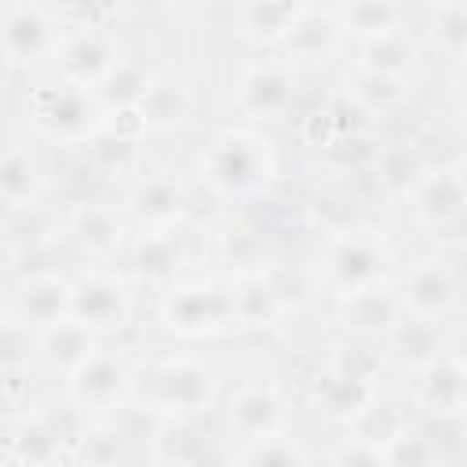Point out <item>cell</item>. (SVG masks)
<instances>
[{
    "instance_id": "6da1fadb",
    "label": "cell",
    "mask_w": 467,
    "mask_h": 467,
    "mask_svg": "<svg viewBox=\"0 0 467 467\" xmlns=\"http://www.w3.org/2000/svg\"><path fill=\"white\" fill-rule=\"evenodd\" d=\"M277 179V146L259 124H226L197 153V182L226 208L259 201Z\"/></svg>"
},
{
    "instance_id": "7a4b0ae2",
    "label": "cell",
    "mask_w": 467,
    "mask_h": 467,
    "mask_svg": "<svg viewBox=\"0 0 467 467\" xmlns=\"http://www.w3.org/2000/svg\"><path fill=\"white\" fill-rule=\"evenodd\" d=\"M22 124L44 142L58 150H84L106 124L109 109L95 88L69 84L62 77L33 80L22 99Z\"/></svg>"
},
{
    "instance_id": "3957f363",
    "label": "cell",
    "mask_w": 467,
    "mask_h": 467,
    "mask_svg": "<svg viewBox=\"0 0 467 467\" xmlns=\"http://www.w3.org/2000/svg\"><path fill=\"white\" fill-rule=\"evenodd\" d=\"M135 401L161 420L208 416L219 401V376L204 358L190 350H171L139 365Z\"/></svg>"
},
{
    "instance_id": "277c9868",
    "label": "cell",
    "mask_w": 467,
    "mask_h": 467,
    "mask_svg": "<svg viewBox=\"0 0 467 467\" xmlns=\"http://www.w3.org/2000/svg\"><path fill=\"white\" fill-rule=\"evenodd\" d=\"M317 281L328 296L368 288L379 281H394V248L390 241L361 223H347L339 230L325 234V244L317 252Z\"/></svg>"
},
{
    "instance_id": "5b68a950",
    "label": "cell",
    "mask_w": 467,
    "mask_h": 467,
    "mask_svg": "<svg viewBox=\"0 0 467 467\" xmlns=\"http://www.w3.org/2000/svg\"><path fill=\"white\" fill-rule=\"evenodd\" d=\"M84 412L62 394V405L33 401L29 409L4 416V463L7 467H47L73 460V441Z\"/></svg>"
},
{
    "instance_id": "8992f818",
    "label": "cell",
    "mask_w": 467,
    "mask_h": 467,
    "mask_svg": "<svg viewBox=\"0 0 467 467\" xmlns=\"http://www.w3.org/2000/svg\"><path fill=\"white\" fill-rule=\"evenodd\" d=\"M157 325L175 339H212L234 332L230 281L182 274L164 292H157Z\"/></svg>"
},
{
    "instance_id": "52a82bcc",
    "label": "cell",
    "mask_w": 467,
    "mask_h": 467,
    "mask_svg": "<svg viewBox=\"0 0 467 467\" xmlns=\"http://www.w3.org/2000/svg\"><path fill=\"white\" fill-rule=\"evenodd\" d=\"M139 365L124 347H109L106 339L91 350L84 365H77L62 379V394L84 412V416H109L135 401L139 387Z\"/></svg>"
},
{
    "instance_id": "ba28073f",
    "label": "cell",
    "mask_w": 467,
    "mask_h": 467,
    "mask_svg": "<svg viewBox=\"0 0 467 467\" xmlns=\"http://www.w3.org/2000/svg\"><path fill=\"white\" fill-rule=\"evenodd\" d=\"M69 317L88 325L99 339L124 332L135 317V281L128 270H113L106 263H88L73 274V303Z\"/></svg>"
},
{
    "instance_id": "9c48e42d",
    "label": "cell",
    "mask_w": 467,
    "mask_h": 467,
    "mask_svg": "<svg viewBox=\"0 0 467 467\" xmlns=\"http://www.w3.org/2000/svg\"><path fill=\"white\" fill-rule=\"evenodd\" d=\"M66 26L47 0H7L4 11V62L11 73H44L55 66Z\"/></svg>"
},
{
    "instance_id": "30bf717a",
    "label": "cell",
    "mask_w": 467,
    "mask_h": 467,
    "mask_svg": "<svg viewBox=\"0 0 467 467\" xmlns=\"http://www.w3.org/2000/svg\"><path fill=\"white\" fill-rule=\"evenodd\" d=\"M299 99V69L281 58H259L248 62L230 91V109L244 124H277L296 109Z\"/></svg>"
},
{
    "instance_id": "8fae6325",
    "label": "cell",
    "mask_w": 467,
    "mask_h": 467,
    "mask_svg": "<svg viewBox=\"0 0 467 467\" xmlns=\"http://www.w3.org/2000/svg\"><path fill=\"white\" fill-rule=\"evenodd\" d=\"M394 288L405 314H420L431 321H449L463 299V277L445 252L416 255L405 270L394 274Z\"/></svg>"
},
{
    "instance_id": "7c38bea8",
    "label": "cell",
    "mask_w": 467,
    "mask_h": 467,
    "mask_svg": "<svg viewBox=\"0 0 467 467\" xmlns=\"http://www.w3.org/2000/svg\"><path fill=\"white\" fill-rule=\"evenodd\" d=\"M409 219L427 234H445L467 219V179L460 164H423L401 193Z\"/></svg>"
},
{
    "instance_id": "4fadbf2b",
    "label": "cell",
    "mask_w": 467,
    "mask_h": 467,
    "mask_svg": "<svg viewBox=\"0 0 467 467\" xmlns=\"http://www.w3.org/2000/svg\"><path fill=\"white\" fill-rule=\"evenodd\" d=\"M120 208L131 230H171L190 215V182L175 168H142L128 179Z\"/></svg>"
},
{
    "instance_id": "5bb4252c",
    "label": "cell",
    "mask_w": 467,
    "mask_h": 467,
    "mask_svg": "<svg viewBox=\"0 0 467 467\" xmlns=\"http://www.w3.org/2000/svg\"><path fill=\"white\" fill-rule=\"evenodd\" d=\"M288 398L274 379H248L226 394L223 405V431L230 434L234 449L244 441H259L281 431H292Z\"/></svg>"
},
{
    "instance_id": "9a60e30c",
    "label": "cell",
    "mask_w": 467,
    "mask_h": 467,
    "mask_svg": "<svg viewBox=\"0 0 467 467\" xmlns=\"http://www.w3.org/2000/svg\"><path fill=\"white\" fill-rule=\"evenodd\" d=\"M0 241H4L7 274H18L26 263L51 255L66 241V208L51 204L47 197L22 208H4Z\"/></svg>"
},
{
    "instance_id": "2e32d148",
    "label": "cell",
    "mask_w": 467,
    "mask_h": 467,
    "mask_svg": "<svg viewBox=\"0 0 467 467\" xmlns=\"http://www.w3.org/2000/svg\"><path fill=\"white\" fill-rule=\"evenodd\" d=\"M131 234L135 230H131L124 208L106 201V197H91V201H80V204L66 208V241L88 263L120 259L128 252Z\"/></svg>"
},
{
    "instance_id": "e0dca14e",
    "label": "cell",
    "mask_w": 467,
    "mask_h": 467,
    "mask_svg": "<svg viewBox=\"0 0 467 467\" xmlns=\"http://www.w3.org/2000/svg\"><path fill=\"white\" fill-rule=\"evenodd\" d=\"M186 234L190 226H171V230H135L128 241V277L135 281V288H150V292H164L171 281H179L190 266V252H186Z\"/></svg>"
},
{
    "instance_id": "ac0fdd59",
    "label": "cell",
    "mask_w": 467,
    "mask_h": 467,
    "mask_svg": "<svg viewBox=\"0 0 467 467\" xmlns=\"http://www.w3.org/2000/svg\"><path fill=\"white\" fill-rule=\"evenodd\" d=\"M146 460L197 467V463H234V441L226 431H208L204 416L161 420L157 434L146 445Z\"/></svg>"
},
{
    "instance_id": "d6986e66",
    "label": "cell",
    "mask_w": 467,
    "mask_h": 467,
    "mask_svg": "<svg viewBox=\"0 0 467 467\" xmlns=\"http://www.w3.org/2000/svg\"><path fill=\"white\" fill-rule=\"evenodd\" d=\"M69 303H73V274L58 266H40V270L7 277L4 310L33 325L36 332L69 317Z\"/></svg>"
},
{
    "instance_id": "ffe728a7",
    "label": "cell",
    "mask_w": 467,
    "mask_h": 467,
    "mask_svg": "<svg viewBox=\"0 0 467 467\" xmlns=\"http://www.w3.org/2000/svg\"><path fill=\"white\" fill-rule=\"evenodd\" d=\"M401 314H405V306H401L394 281H379L368 288L332 296V321L350 339L383 343L390 336V328L401 321Z\"/></svg>"
},
{
    "instance_id": "44dd1931",
    "label": "cell",
    "mask_w": 467,
    "mask_h": 467,
    "mask_svg": "<svg viewBox=\"0 0 467 467\" xmlns=\"http://www.w3.org/2000/svg\"><path fill=\"white\" fill-rule=\"evenodd\" d=\"M208 234V252L215 259V266L223 270V277H241V274H259L266 270L277 252H274V241L270 234L252 223L248 215H234L226 212Z\"/></svg>"
},
{
    "instance_id": "7402d4cb",
    "label": "cell",
    "mask_w": 467,
    "mask_h": 467,
    "mask_svg": "<svg viewBox=\"0 0 467 467\" xmlns=\"http://www.w3.org/2000/svg\"><path fill=\"white\" fill-rule=\"evenodd\" d=\"M120 58H124V51H120V40L113 29H66L55 66L47 73H55L69 84L99 88Z\"/></svg>"
},
{
    "instance_id": "603a6c76",
    "label": "cell",
    "mask_w": 467,
    "mask_h": 467,
    "mask_svg": "<svg viewBox=\"0 0 467 467\" xmlns=\"http://www.w3.org/2000/svg\"><path fill=\"white\" fill-rule=\"evenodd\" d=\"M44 146L26 124H11L7 128V139H4V161H0V197H4V208H22V204H33L40 197H47V168L40 161V150Z\"/></svg>"
},
{
    "instance_id": "cb8c5ba5",
    "label": "cell",
    "mask_w": 467,
    "mask_h": 467,
    "mask_svg": "<svg viewBox=\"0 0 467 467\" xmlns=\"http://www.w3.org/2000/svg\"><path fill=\"white\" fill-rule=\"evenodd\" d=\"M412 409L427 416H463L467 409V354L445 347L412 372Z\"/></svg>"
},
{
    "instance_id": "d4e9b609",
    "label": "cell",
    "mask_w": 467,
    "mask_h": 467,
    "mask_svg": "<svg viewBox=\"0 0 467 467\" xmlns=\"http://www.w3.org/2000/svg\"><path fill=\"white\" fill-rule=\"evenodd\" d=\"M347 47V29L339 22L336 4H306L288 33V40L281 44V55L296 66H328L332 58H339V51Z\"/></svg>"
},
{
    "instance_id": "484cf974",
    "label": "cell",
    "mask_w": 467,
    "mask_h": 467,
    "mask_svg": "<svg viewBox=\"0 0 467 467\" xmlns=\"http://www.w3.org/2000/svg\"><path fill=\"white\" fill-rule=\"evenodd\" d=\"M230 281V310H234V332H274L281 328L292 314L270 277V270L259 274H241V277H226Z\"/></svg>"
},
{
    "instance_id": "4316f807",
    "label": "cell",
    "mask_w": 467,
    "mask_h": 467,
    "mask_svg": "<svg viewBox=\"0 0 467 467\" xmlns=\"http://www.w3.org/2000/svg\"><path fill=\"white\" fill-rule=\"evenodd\" d=\"M135 109H139V117H142L150 135H171V131H179V128H186L193 120L197 91L182 73L157 69L150 88H146V95H142V102Z\"/></svg>"
},
{
    "instance_id": "83f0119b",
    "label": "cell",
    "mask_w": 467,
    "mask_h": 467,
    "mask_svg": "<svg viewBox=\"0 0 467 467\" xmlns=\"http://www.w3.org/2000/svg\"><path fill=\"white\" fill-rule=\"evenodd\" d=\"M379 394V383L372 379H358L350 372H339L332 365L321 361V368L310 376L306 383V401L310 409H317L325 420L347 427L350 420H358V412Z\"/></svg>"
},
{
    "instance_id": "f1b7e54d",
    "label": "cell",
    "mask_w": 467,
    "mask_h": 467,
    "mask_svg": "<svg viewBox=\"0 0 467 467\" xmlns=\"http://www.w3.org/2000/svg\"><path fill=\"white\" fill-rule=\"evenodd\" d=\"M339 91L365 113L372 117L376 124L387 120V117H398L409 102H412V80L405 77H387V73H372V69H361V66H350Z\"/></svg>"
},
{
    "instance_id": "f546056e",
    "label": "cell",
    "mask_w": 467,
    "mask_h": 467,
    "mask_svg": "<svg viewBox=\"0 0 467 467\" xmlns=\"http://www.w3.org/2000/svg\"><path fill=\"white\" fill-rule=\"evenodd\" d=\"M445 321H431L420 314H401V321L390 328V336L383 339V354L387 365L401 368V372H420L431 358H438L449 343H445Z\"/></svg>"
},
{
    "instance_id": "4dcf8cb0",
    "label": "cell",
    "mask_w": 467,
    "mask_h": 467,
    "mask_svg": "<svg viewBox=\"0 0 467 467\" xmlns=\"http://www.w3.org/2000/svg\"><path fill=\"white\" fill-rule=\"evenodd\" d=\"M102 339L80 325L77 317H62L47 328H40V339H36V368H44L47 376H58L66 379L77 365H84L91 358V350L99 347Z\"/></svg>"
},
{
    "instance_id": "1f68e13d",
    "label": "cell",
    "mask_w": 467,
    "mask_h": 467,
    "mask_svg": "<svg viewBox=\"0 0 467 467\" xmlns=\"http://www.w3.org/2000/svg\"><path fill=\"white\" fill-rule=\"evenodd\" d=\"M420 55H423V47H420L416 33H412L409 26H398V29H390V33H379V36H372V40L354 44V62H350V66L412 80L416 69H420V62H423Z\"/></svg>"
},
{
    "instance_id": "d6a6232c",
    "label": "cell",
    "mask_w": 467,
    "mask_h": 467,
    "mask_svg": "<svg viewBox=\"0 0 467 467\" xmlns=\"http://www.w3.org/2000/svg\"><path fill=\"white\" fill-rule=\"evenodd\" d=\"M299 4L288 0H241L237 7V33L252 47H281L299 18Z\"/></svg>"
},
{
    "instance_id": "836d02e7",
    "label": "cell",
    "mask_w": 467,
    "mask_h": 467,
    "mask_svg": "<svg viewBox=\"0 0 467 467\" xmlns=\"http://www.w3.org/2000/svg\"><path fill=\"white\" fill-rule=\"evenodd\" d=\"M84 161L99 171V179H117V175H128L135 179L142 171V139H131V135H120L113 131L109 124L80 150Z\"/></svg>"
},
{
    "instance_id": "e575fe53",
    "label": "cell",
    "mask_w": 467,
    "mask_h": 467,
    "mask_svg": "<svg viewBox=\"0 0 467 467\" xmlns=\"http://www.w3.org/2000/svg\"><path fill=\"white\" fill-rule=\"evenodd\" d=\"M336 11L347 29V40L354 44L405 26V11L398 0H336Z\"/></svg>"
},
{
    "instance_id": "d590c367",
    "label": "cell",
    "mask_w": 467,
    "mask_h": 467,
    "mask_svg": "<svg viewBox=\"0 0 467 467\" xmlns=\"http://www.w3.org/2000/svg\"><path fill=\"white\" fill-rule=\"evenodd\" d=\"M427 40L452 66L467 58V0H434L427 11Z\"/></svg>"
},
{
    "instance_id": "8d00e7d4",
    "label": "cell",
    "mask_w": 467,
    "mask_h": 467,
    "mask_svg": "<svg viewBox=\"0 0 467 467\" xmlns=\"http://www.w3.org/2000/svg\"><path fill=\"white\" fill-rule=\"evenodd\" d=\"M153 73H157V69H150L142 58L124 55V58L113 66V73H109L95 91H99V99L106 102L109 113H117V109H135V106L142 102V95H146Z\"/></svg>"
},
{
    "instance_id": "74e56055",
    "label": "cell",
    "mask_w": 467,
    "mask_h": 467,
    "mask_svg": "<svg viewBox=\"0 0 467 467\" xmlns=\"http://www.w3.org/2000/svg\"><path fill=\"white\" fill-rule=\"evenodd\" d=\"M314 460L317 456L292 431H281V434H270L259 441H244L234 449V463H248V467H292V463H314Z\"/></svg>"
},
{
    "instance_id": "f35d334b",
    "label": "cell",
    "mask_w": 467,
    "mask_h": 467,
    "mask_svg": "<svg viewBox=\"0 0 467 467\" xmlns=\"http://www.w3.org/2000/svg\"><path fill=\"white\" fill-rule=\"evenodd\" d=\"M438 460H445V452H441L438 438L431 434V427L423 423V416H412L409 427L383 445V463H394V467H401V463H438Z\"/></svg>"
},
{
    "instance_id": "ab89813d",
    "label": "cell",
    "mask_w": 467,
    "mask_h": 467,
    "mask_svg": "<svg viewBox=\"0 0 467 467\" xmlns=\"http://www.w3.org/2000/svg\"><path fill=\"white\" fill-rule=\"evenodd\" d=\"M409 412L405 409H398L394 401H387L383 394H376L361 412H358V420H350L347 423V431H354V434H361L365 441H372V445H387L394 434H401L405 427H409Z\"/></svg>"
},
{
    "instance_id": "60d3db41",
    "label": "cell",
    "mask_w": 467,
    "mask_h": 467,
    "mask_svg": "<svg viewBox=\"0 0 467 467\" xmlns=\"http://www.w3.org/2000/svg\"><path fill=\"white\" fill-rule=\"evenodd\" d=\"M36 339H40V332L33 325H26L22 317L4 310V321H0V368L4 372L36 368Z\"/></svg>"
},
{
    "instance_id": "b9f144b4",
    "label": "cell",
    "mask_w": 467,
    "mask_h": 467,
    "mask_svg": "<svg viewBox=\"0 0 467 467\" xmlns=\"http://www.w3.org/2000/svg\"><path fill=\"white\" fill-rule=\"evenodd\" d=\"M66 29H113L120 0H47Z\"/></svg>"
},
{
    "instance_id": "7bdbcfd3",
    "label": "cell",
    "mask_w": 467,
    "mask_h": 467,
    "mask_svg": "<svg viewBox=\"0 0 467 467\" xmlns=\"http://www.w3.org/2000/svg\"><path fill=\"white\" fill-rule=\"evenodd\" d=\"M325 460H328V463H339V467H347V463H350V467H354V463H383V449L343 427V434L332 441V449L325 452Z\"/></svg>"
},
{
    "instance_id": "ee69618b",
    "label": "cell",
    "mask_w": 467,
    "mask_h": 467,
    "mask_svg": "<svg viewBox=\"0 0 467 467\" xmlns=\"http://www.w3.org/2000/svg\"><path fill=\"white\" fill-rule=\"evenodd\" d=\"M449 102H452V109L467 120V58L463 62H456L452 66V73H449Z\"/></svg>"
},
{
    "instance_id": "f6af8a7d",
    "label": "cell",
    "mask_w": 467,
    "mask_h": 467,
    "mask_svg": "<svg viewBox=\"0 0 467 467\" xmlns=\"http://www.w3.org/2000/svg\"><path fill=\"white\" fill-rule=\"evenodd\" d=\"M460 420H463V441H467V409H463V416H460Z\"/></svg>"
},
{
    "instance_id": "bcb514c9",
    "label": "cell",
    "mask_w": 467,
    "mask_h": 467,
    "mask_svg": "<svg viewBox=\"0 0 467 467\" xmlns=\"http://www.w3.org/2000/svg\"><path fill=\"white\" fill-rule=\"evenodd\" d=\"M157 4H171L175 7V4H190V0H157Z\"/></svg>"
},
{
    "instance_id": "7dc6e473",
    "label": "cell",
    "mask_w": 467,
    "mask_h": 467,
    "mask_svg": "<svg viewBox=\"0 0 467 467\" xmlns=\"http://www.w3.org/2000/svg\"><path fill=\"white\" fill-rule=\"evenodd\" d=\"M288 4H299V7H306V4H314V0H288Z\"/></svg>"
},
{
    "instance_id": "c3c4849f",
    "label": "cell",
    "mask_w": 467,
    "mask_h": 467,
    "mask_svg": "<svg viewBox=\"0 0 467 467\" xmlns=\"http://www.w3.org/2000/svg\"><path fill=\"white\" fill-rule=\"evenodd\" d=\"M460 168H463V179H467V157H463V161H460Z\"/></svg>"
}]
</instances>
